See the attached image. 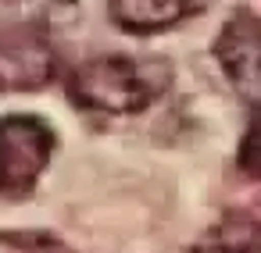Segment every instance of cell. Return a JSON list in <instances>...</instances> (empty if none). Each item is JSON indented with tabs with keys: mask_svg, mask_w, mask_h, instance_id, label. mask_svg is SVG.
I'll list each match as a JSON object with an SVG mask.
<instances>
[{
	"mask_svg": "<svg viewBox=\"0 0 261 253\" xmlns=\"http://www.w3.org/2000/svg\"><path fill=\"white\" fill-rule=\"evenodd\" d=\"M172 89V65L165 57L104 54L68 75V93L79 107L97 114H140Z\"/></svg>",
	"mask_w": 261,
	"mask_h": 253,
	"instance_id": "obj_1",
	"label": "cell"
},
{
	"mask_svg": "<svg viewBox=\"0 0 261 253\" xmlns=\"http://www.w3.org/2000/svg\"><path fill=\"white\" fill-rule=\"evenodd\" d=\"M58 150V132L40 114H4L0 118V200H25L40 185L50 157Z\"/></svg>",
	"mask_w": 261,
	"mask_h": 253,
	"instance_id": "obj_2",
	"label": "cell"
},
{
	"mask_svg": "<svg viewBox=\"0 0 261 253\" xmlns=\"http://www.w3.org/2000/svg\"><path fill=\"white\" fill-rule=\"evenodd\" d=\"M54 75H58V57L43 29L18 18L0 25V89H15V93L43 89Z\"/></svg>",
	"mask_w": 261,
	"mask_h": 253,
	"instance_id": "obj_3",
	"label": "cell"
},
{
	"mask_svg": "<svg viewBox=\"0 0 261 253\" xmlns=\"http://www.w3.org/2000/svg\"><path fill=\"white\" fill-rule=\"evenodd\" d=\"M215 61L225 82L250 104L261 107V18L254 11H232L215 40Z\"/></svg>",
	"mask_w": 261,
	"mask_h": 253,
	"instance_id": "obj_4",
	"label": "cell"
},
{
	"mask_svg": "<svg viewBox=\"0 0 261 253\" xmlns=\"http://www.w3.org/2000/svg\"><path fill=\"white\" fill-rule=\"evenodd\" d=\"M193 11V0H108L111 22L129 36H158Z\"/></svg>",
	"mask_w": 261,
	"mask_h": 253,
	"instance_id": "obj_5",
	"label": "cell"
},
{
	"mask_svg": "<svg viewBox=\"0 0 261 253\" xmlns=\"http://www.w3.org/2000/svg\"><path fill=\"white\" fill-rule=\"evenodd\" d=\"M190 253H261V217L225 214L190 246Z\"/></svg>",
	"mask_w": 261,
	"mask_h": 253,
	"instance_id": "obj_6",
	"label": "cell"
},
{
	"mask_svg": "<svg viewBox=\"0 0 261 253\" xmlns=\"http://www.w3.org/2000/svg\"><path fill=\"white\" fill-rule=\"evenodd\" d=\"M15 8L18 22H29L36 29H65L79 18V0H4Z\"/></svg>",
	"mask_w": 261,
	"mask_h": 253,
	"instance_id": "obj_7",
	"label": "cell"
},
{
	"mask_svg": "<svg viewBox=\"0 0 261 253\" xmlns=\"http://www.w3.org/2000/svg\"><path fill=\"white\" fill-rule=\"evenodd\" d=\"M240 168L247 175H261V107H254V118L240 143Z\"/></svg>",
	"mask_w": 261,
	"mask_h": 253,
	"instance_id": "obj_8",
	"label": "cell"
}]
</instances>
